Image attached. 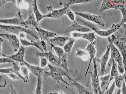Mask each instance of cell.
Listing matches in <instances>:
<instances>
[{"mask_svg": "<svg viewBox=\"0 0 126 94\" xmlns=\"http://www.w3.org/2000/svg\"><path fill=\"white\" fill-rule=\"evenodd\" d=\"M74 13L86 20L93 22L100 26L104 27L105 26L101 16L82 12H75Z\"/></svg>", "mask_w": 126, "mask_h": 94, "instance_id": "10", "label": "cell"}, {"mask_svg": "<svg viewBox=\"0 0 126 94\" xmlns=\"http://www.w3.org/2000/svg\"><path fill=\"white\" fill-rule=\"evenodd\" d=\"M0 23L20 26L27 28H30L23 20L21 12L19 10L15 17L9 19H0Z\"/></svg>", "mask_w": 126, "mask_h": 94, "instance_id": "6", "label": "cell"}, {"mask_svg": "<svg viewBox=\"0 0 126 94\" xmlns=\"http://www.w3.org/2000/svg\"><path fill=\"white\" fill-rule=\"evenodd\" d=\"M16 0H0V8L4 4L9 1H12L14 3H16Z\"/></svg>", "mask_w": 126, "mask_h": 94, "instance_id": "45", "label": "cell"}, {"mask_svg": "<svg viewBox=\"0 0 126 94\" xmlns=\"http://www.w3.org/2000/svg\"><path fill=\"white\" fill-rule=\"evenodd\" d=\"M120 26L119 24H113L109 29L107 30H101L96 27H93L91 29L100 36L107 37L117 31Z\"/></svg>", "mask_w": 126, "mask_h": 94, "instance_id": "14", "label": "cell"}, {"mask_svg": "<svg viewBox=\"0 0 126 94\" xmlns=\"http://www.w3.org/2000/svg\"><path fill=\"white\" fill-rule=\"evenodd\" d=\"M39 57L40 59V67L43 68L45 67L48 64V59L44 57Z\"/></svg>", "mask_w": 126, "mask_h": 94, "instance_id": "41", "label": "cell"}, {"mask_svg": "<svg viewBox=\"0 0 126 94\" xmlns=\"http://www.w3.org/2000/svg\"><path fill=\"white\" fill-rule=\"evenodd\" d=\"M68 37L55 36L49 39L50 44L59 47H63L69 39Z\"/></svg>", "mask_w": 126, "mask_h": 94, "instance_id": "22", "label": "cell"}, {"mask_svg": "<svg viewBox=\"0 0 126 94\" xmlns=\"http://www.w3.org/2000/svg\"><path fill=\"white\" fill-rule=\"evenodd\" d=\"M69 7L70 6L64 7L61 9L56 10L54 9L51 5L47 6L48 13L46 14L43 15L44 17L58 19L65 14L66 11Z\"/></svg>", "mask_w": 126, "mask_h": 94, "instance_id": "8", "label": "cell"}, {"mask_svg": "<svg viewBox=\"0 0 126 94\" xmlns=\"http://www.w3.org/2000/svg\"><path fill=\"white\" fill-rule=\"evenodd\" d=\"M32 11L35 16L37 23L42 20L44 18L43 15L40 13L37 7V0L32 1Z\"/></svg>", "mask_w": 126, "mask_h": 94, "instance_id": "24", "label": "cell"}, {"mask_svg": "<svg viewBox=\"0 0 126 94\" xmlns=\"http://www.w3.org/2000/svg\"><path fill=\"white\" fill-rule=\"evenodd\" d=\"M125 72L123 75L117 76L115 78V85L119 89L122 86L124 81H125Z\"/></svg>", "mask_w": 126, "mask_h": 94, "instance_id": "30", "label": "cell"}, {"mask_svg": "<svg viewBox=\"0 0 126 94\" xmlns=\"http://www.w3.org/2000/svg\"><path fill=\"white\" fill-rule=\"evenodd\" d=\"M36 55L38 57H43L46 58L49 62L60 68L61 64L60 58L54 54L51 51L46 52L37 51Z\"/></svg>", "mask_w": 126, "mask_h": 94, "instance_id": "12", "label": "cell"}, {"mask_svg": "<svg viewBox=\"0 0 126 94\" xmlns=\"http://www.w3.org/2000/svg\"><path fill=\"white\" fill-rule=\"evenodd\" d=\"M19 65L20 70L23 75V76L28 81H29L30 80L29 77L28 69L25 66L23 63H20Z\"/></svg>", "mask_w": 126, "mask_h": 94, "instance_id": "35", "label": "cell"}, {"mask_svg": "<svg viewBox=\"0 0 126 94\" xmlns=\"http://www.w3.org/2000/svg\"><path fill=\"white\" fill-rule=\"evenodd\" d=\"M25 22L29 26L34 28L39 24L37 23L32 11V10L29 12L28 17Z\"/></svg>", "mask_w": 126, "mask_h": 94, "instance_id": "25", "label": "cell"}, {"mask_svg": "<svg viewBox=\"0 0 126 94\" xmlns=\"http://www.w3.org/2000/svg\"><path fill=\"white\" fill-rule=\"evenodd\" d=\"M0 28L4 31L16 34L18 35L21 33H27L33 37L37 41L39 40V36L37 32L30 28H27L17 25L0 24Z\"/></svg>", "mask_w": 126, "mask_h": 94, "instance_id": "2", "label": "cell"}, {"mask_svg": "<svg viewBox=\"0 0 126 94\" xmlns=\"http://www.w3.org/2000/svg\"><path fill=\"white\" fill-rule=\"evenodd\" d=\"M110 74L102 76L100 78V87L102 94H103L108 88L109 81L110 79Z\"/></svg>", "mask_w": 126, "mask_h": 94, "instance_id": "23", "label": "cell"}, {"mask_svg": "<svg viewBox=\"0 0 126 94\" xmlns=\"http://www.w3.org/2000/svg\"><path fill=\"white\" fill-rule=\"evenodd\" d=\"M96 43V41H94L88 44L85 50V51H87L88 52L90 56L89 62L85 74V76H86L87 75L91 63L93 61V59L94 58V56L96 52L95 47Z\"/></svg>", "mask_w": 126, "mask_h": 94, "instance_id": "17", "label": "cell"}, {"mask_svg": "<svg viewBox=\"0 0 126 94\" xmlns=\"http://www.w3.org/2000/svg\"><path fill=\"white\" fill-rule=\"evenodd\" d=\"M92 1L87 0H64L60 1L59 4L60 5H63L64 7H69L70 5L76 4L84 3Z\"/></svg>", "mask_w": 126, "mask_h": 94, "instance_id": "26", "label": "cell"}, {"mask_svg": "<svg viewBox=\"0 0 126 94\" xmlns=\"http://www.w3.org/2000/svg\"><path fill=\"white\" fill-rule=\"evenodd\" d=\"M36 43L44 52H47L46 42L42 40L36 41Z\"/></svg>", "mask_w": 126, "mask_h": 94, "instance_id": "37", "label": "cell"}, {"mask_svg": "<svg viewBox=\"0 0 126 94\" xmlns=\"http://www.w3.org/2000/svg\"><path fill=\"white\" fill-rule=\"evenodd\" d=\"M75 40V38H69L63 47V49L65 53L67 54L70 52Z\"/></svg>", "mask_w": 126, "mask_h": 94, "instance_id": "29", "label": "cell"}, {"mask_svg": "<svg viewBox=\"0 0 126 94\" xmlns=\"http://www.w3.org/2000/svg\"><path fill=\"white\" fill-rule=\"evenodd\" d=\"M76 52L74 54L75 57H84V56L88 57L87 53L85 51L82 50L79 48L76 49Z\"/></svg>", "mask_w": 126, "mask_h": 94, "instance_id": "36", "label": "cell"}, {"mask_svg": "<svg viewBox=\"0 0 126 94\" xmlns=\"http://www.w3.org/2000/svg\"><path fill=\"white\" fill-rule=\"evenodd\" d=\"M76 88L77 94H94L92 90L74 80L70 82Z\"/></svg>", "mask_w": 126, "mask_h": 94, "instance_id": "20", "label": "cell"}, {"mask_svg": "<svg viewBox=\"0 0 126 94\" xmlns=\"http://www.w3.org/2000/svg\"><path fill=\"white\" fill-rule=\"evenodd\" d=\"M58 94H64L63 92L62 91H61L59 93H58Z\"/></svg>", "mask_w": 126, "mask_h": 94, "instance_id": "53", "label": "cell"}, {"mask_svg": "<svg viewBox=\"0 0 126 94\" xmlns=\"http://www.w3.org/2000/svg\"><path fill=\"white\" fill-rule=\"evenodd\" d=\"M121 92L122 94H126V82L125 81L124 82L122 86Z\"/></svg>", "mask_w": 126, "mask_h": 94, "instance_id": "46", "label": "cell"}, {"mask_svg": "<svg viewBox=\"0 0 126 94\" xmlns=\"http://www.w3.org/2000/svg\"><path fill=\"white\" fill-rule=\"evenodd\" d=\"M92 31L90 28L88 27L79 24L75 20L73 21L72 24L65 29L64 33L68 34L73 31L86 32Z\"/></svg>", "mask_w": 126, "mask_h": 94, "instance_id": "13", "label": "cell"}, {"mask_svg": "<svg viewBox=\"0 0 126 94\" xmlns=\"http://www.w3.org/2000/svg\"><path fill=\"white\" fill-rule=\"evenodd\" d=\"M19 40L22 46L24 47L30 46H35L40 50L42 52H44L37 44L36 41L33 40H32L31 42H30L25 38H19Z\"/></svg>", "mask_w": 126, "mask_h": 94, "instance_id": "28", "label": "cell"}, {"mask_svg": "<svg viewBox=\"0 0 126 94\" xmlns=\"http://www.w3.org/2000/svg\"><path fill=\"white\" fill-rule=\"evenodd\" d=\"M108 42L110 47L111 57L117 64L118 70L119 72L123 74L125 70L122 62V58L119 51L114 46L112 41L108 37Z\"/></svg>", "mask_w": 126, "mask_h": 94, "instance_id": "5", "label": "cell"}, {"mask_svg": "<svg viewBox=\"0 0 126 94\" xmlns=\"http://www.w3.org/2000/svg\"><path fill=\"white\" fill-rule=\"evenodd\" d=\"M3 40L1 37H0V54H2L1 53V47L2 44Z\"/></svg>", "mask_w": 126, "mask_h": 94, "instance_id": "48", "label": "cell"}, {"mask_svg": "<svg viewBox=\"0 0 126 94\" xmlns=\"http://www.w3.org/2000/svg\"><path fill=\"white\" fill-rule=\"evenodd\" d=\"M49 68L48 71H45L43 76L45 77H51L54 80L58 82H62L65 84L70 85L63 79V77H65L71 82L74 80L71 78L70 75L62 69L57 66L48 63Z\"/></svg>", "mask_w": 126, "mask_h": 94, "instance_id": "1", "label": "cell"}, {"mask_svg": "<svg viewBox=\"0 0 126 94\" xmlns=\"http://www.w3.org/2000/svg\"><path fill=\"white\" fill-rule=\"evenodd\" d=\"M34 94H42V84L41 77H37V85Z\"/></svg>", "mask_w": 126, "mask_h": 94, "instance_id": "31", "label": "cell"}, {"mask_svg": "<svg viewBox=\"0 0 126 94\" xmlns=\"http://www.w3.org/2000/svg\"><path fill=\"white\" fill-rule=\"evenodd\" d=\"M121 92V90L120 89H119L117 90L116 94H120Z\"/></svg>", "mask_w": 126, "mask_h": 94, "instance_id": "50", "label": "cell"}, {"mask_svg": "<svg viewBox=\"0 0 126 94\" xmlns=\"http://www.w3.org/2000/svg\"><path fill=\"white\" fill-rule=\"evenodd\" d=\"M23 63L28 69L37 77L43 76L45 70L43 68L30 64L25 61Z\"/></svg>", "mask_w": 126, "mask_h": 94, "instance_id": "18", "label": "cell"}, {"mask_svg": "<svg viewBox=\"0 0 126 94\" xmlns=\"http://www.w3.org/2000/svg\"><path fill=\"white\" fill-rule=\"evenodd\" d=\"M5 34H3L0 33V37H4L5 38Z\"/></svg>", "mask_w": 126, "mask_h": 94, "instance_id": "49", "label": "cell"}, {"mask_svg": "<svg viewBox=\"0 0 126 94\" xmlns=\"http://www.w3.org/2000/svg\"><path fill=\"white\" fill-rule=\"evenodd\" d=\"M111 59L112 63L110 73V74L109 84H110L112 80L114 79L118 75L117 63L112 57H111Z\"/></svg>", "mask_w": 126, "mask_h": 94, "instance_id": "27", "label": "cell"}, {"mask_svg": "<svg viewBox=\"0 0 126 94\" xmlns=\"http://www.w3.org/2000/svg\"><path fill=\"white\" fill-rule=\"evenodd\" d=\"M73 38H81L88 40L90 43L93 41L95 38L94 32L82 33L77 32H73L71 34Z\"/></svg>", "mask_w": 126, "mask_h": 94, "instance_id": "19", "label": "cell"}, {"mask_svg": "<svg viewBox=\"0 0 126 94\" xmlns=\"http://www.w3.org/2000/svg\"><path fill=\"white\" fill-rule=\"evenodd\" d=\"M118 49L121 55L124 67H126V40L125 36H116L112 35L108 37Z\"/></svg>", "mask_w": 126, "mask_h": 94, "instance_id": "3", "label": "cell"}, {"mask_svg": "<svg viewBox=\"0 0 126 94\" xmlns=\"http://www.w3.org/2000/svg\"><path fill=\"white\" fill-rule=\"evenodd\" d=\"M18 62L14 61L12 63L13 66L7 68L0 69V73L5 74L8 73H13L16 74L25 83L27 82L28 81L19 73L20 67L18 66Z\"/></svg>", "mask_w": 126, "mask_h": 94, "instance_id": "9", "label": "cell"}, {"mask_svg": "<svg viewBox=\"0 0 126 94\" xmlns=\"http://www.w3.org/2000/svg\"><path fill=\"white\" fill-rule=\"evenodd\" d=\"M5 38L13 47V51L16 52L20 48L19 40L16 36L13 35L5 34Z\"/></svg>", "mask_w": 126, "mask_h": 94, "instance_id": "21", "label": "cell"}, {"mask_svg": "<svg viewBox=\"0 0 126 94\" xmlns=\"http://www.w3.org/2000/svg\"><path fill=\"white\" fill-rule=\"evenodd\" d=\"M115 87L114 82H113L109 88H108L103 94H112Z\"/></svg>", "mask_w": 126, "mask_h": 94, "instance_id": "42", "label": "cell"}, {"mask_svg": "<svg viewBox=\"0 0 126 94\" xmlns=\"http://www.w3.org/2000/svg\"><path fill=\"white\" fill-rule=\"evenodd\" d=\"M50 48L51 49L53 48L57 55V56L59 58L61 57L65 53L63 49L61 47L55 46L50 44Z\"/></svg>", "mask_w": 126, "mask_h": 94, "instance_id": "33", "label": "cell"}, {"mask_svg": "<svg viewBox=\"0 0 126 94\" xmlns=\"http://www.w3.org/2000/svg\"><path fill=\"white\" fill-rule=\"evenodd\" d=\"M47 94H58V93L56 92H51L48 93Z\"/></svg>", "mask_w": 126, "mask_h": 94, "instance_id": "52", "label": "cell"}, {"mask_svg": "<svg viewBox=\"0 0 126 94\" xmlns=\"http://www.w3.org/2000/svg\"><path fill=\"white\" fill-rule=\"evenodd\" d=\"M125 0H104L99 8L98 12L101 13L108 9H118L119 7L125 5Z\"/></svg>", "mask_w": 126, "mask_h": 94, "instance_id": "7", "label": "cell"}, {"mask_svg": "<svg viewBox=\"0 0 126 94\" xmlns=\"http://www.w3.org/2000/svg\"><path fill=\"white\" fill-rule=\"evenodd\" d=\"M65 14L67 15L71 20L73 21H75V17L74 15L70 9V7L66 10L65 12Z\"/></svg>", "mask_w": 126, "mask_h": 94, "instance_id": "38", "label": "cell"}, {"mask_svg": "<svg viewBox=\"0 0 126 94\" xmlns=\"http://www.w3.org/2000/svg\"><path fill=\"white\" fill-rule=\"evenodd\" d=\"M6 75L10 79L13 80H17L20 79L16 74H15L8 73Z\"/></svg>", "mask_w": 126, "mask_h": 94, "instance_id": "44", "label": "cell"}, {"mask_svg": "<svg viewBox=\"0 0 126 94\" xmlns=\"http://www.w3.org/2000/svg\"><path fill=\"white\" fill-rule=\"evenodd\" d=\"M7 88L9 94H17L11 83L9 85Z\"/></svg>", "mask_w": 126, "mask_h": 94, "instance_id": "43", "label": "cell"}, {"mask_svg": "<svg viewBox=\"0 0 126 94\" xmlns=\"http://www.w3.org/2000/svg\"><path fill=\"white\" fill-rule=\"evenodd\" d=\"M16 3L17 7L20 9L28 10L30 8L29 3L25 0H17Z\"/></svg>", "mask_w": 126, "mask_h": 94, "instance_id": "32", "label": "cell"}, {"mask_svg": "<svg viewBox=\"0 0 126 94\" xmlns=\"http://www.w3.org/2000/svg\"><path fill=\"white\" fill-rule=\"evenodd\" d=\"M34 28L37 31L40 40H42L47 42L50 45L49 39L50 38L56 36L57 34L56 33L48 31L42 28L39 24L35 26Z\"/></svg>", "mask_w": 126, "mask_h": 94, "instance_id": "11", "label": "cell"}, {"mask_svg": "<svg viewBox=\"0 0 126 94\" xmlns=\"http://www.w3.org/2000/svg\"><path fill=\"white\" fill-rule=\"evenodd\" d=\"M19 36V38H25L26 36V35L25 33H21L18 35Z\"/></svg>", "mask_w": 126, "mask_h": 94, "instance_id": "47", "label": "cell"}, {"mask_svg": "<svg viewBox=\"0 0 126 94\" xmlns=\"http://www.w3.org/2000/svg\"><path fill=\"white\" fill-rule=\"evenodd\" d=\"M15 61L8 57H0V64L6 63H13Z\"/></svg>", "mask_w": 126, "mask_h": 94, "instance_id": "40", "label": "cell"}, {"mask_svg": "<svg viewBox=\"0 0 126 94\" xmlns=\"http://www.w3.org/2000/svg\"><path fill=\"white\" fill-rule=\"evenodd\" d=\"M121 11L122 15V19L120 23L119 24L121 26L122 24L126 23V8L125 5L119 7L118 8Z\"/></svg>", "mask_w": 126, "mask_h": 94, "instance_id": "34", "label": "cell"}, {"mask_svg": "<svg viewBox=\"0 0 126 94\" xmlns=\"http://www.w3.org/2000/svg\"><path fill=\"white\" fill-rule=\"evenodd\" d=\"M126 23L124 24H122V26L124 28L125 31L126 30Z\"/></svg>", "mask_w": 126, "mask_h": 94, "instance_id": "51", "label": "cell"}, {"mask_svg": "<svg viewBox=\"0 0 126 94\" xmlns=\"http://www.w3.org/2000/svg\"><path fill=\"white\" fill-rule=\"evenodd\" d=\"M110 51V47L109 45L107 47V50L105 53L99 59L98 62L100 63L101 67L100 71L99 74V76L103 75L106 71V65L109 59Z\"/></svg>", "mask_w": 126, "mask_h": 94, "instance_id": "15", "label": "cell"}, {"mask_svg": "<svg viewBox=\"0 0 126 94\" xmlns=\"http://www.w3.org/2000/svg\"><path fill=\"white\" fill-rule=\"evenodd\" d=\"M25 48L24 47L21 46L15 54L10 56H6L2 54L4 57H7L13 61L19 63H23L24 59Z\"/></svg>", "mask_w": 126, "mask_h": 94, "instance_id": "16", "label": "cell"}, {"mask_svg": "<svg viewBox=\"0 0 126 94\" xmlns=\"http://www.w3.org/2000/svg\"><path fill=\"white\" fill-rule=\"evenodd\" d=\"M7 84L6 79L5 76L3 75L0 74V87H4Z\"/></svg>", "mask_w": 126, "mask_h": 94, "instance_id": "39", "label": "cell"}, {"mask_svg": "<svg viewBox=\"0 0 126 94\" xmlns=\"http://www.w3.org/2000/svg\"><path fill=\"white\" fill-rule=\"evenodd\" d=\"M99 59L95 57L93 59V71H89L88 72L91 77V84L93 91L94 94H102L100 87V82L96 64V62L98 61Z\"/></svg>", "mask_w": 126, "mask_h": 94, "instance_id": "4", "label": "cell"}]
</instances>
